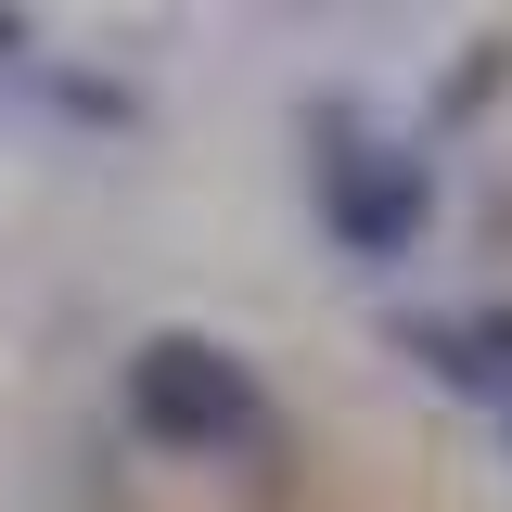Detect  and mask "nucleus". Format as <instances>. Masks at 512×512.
<instances>
[{
	"label": "nucleus",
	"mask_w": 512,
	"mask_h": 512,
	"mask_svg": "<svg viewBox=\"0 0 512 512\" xmlns=\"http://www.w3.org/2000/svg\"><path fill=\"white\" fill-rule=\"evenodd\" d=\"M128 423L167 461H244V448H269V384L218 333H141L128 346Z\"/></svg>",
	"instance_id": "obj_1"
},
{
	"label": "nucleus",
	"mask_w": 512,
	"mask_h": 512,
	"mask_svg": "<svg viewBox=\"0 0 512 512\" xmlns=\"http://www.w3.org/2000/svg\"><path fill=\"white\" fill-rule=\"evenodd\" d=\"M308 141H320V167H308V180H320V231L359 256V269H384V256H410V244H423V218H436L423 154H384V141L346 116V103H320Z\"/></svg>",
	"instance_id": "obj_2"
},
{
	"label": "nucleus",
	"mask_w": 512,
	"mask_h": 512,
	"mask_svg": "<svg viewBox=\"0 0 512 512\" xmlns=\"http://www.w3.org/2000/svg\"><path fill=\"white\" fill-rule=\"evenodd\" d=\"M461 333H474V372H487V397L512 410V308H474Z\"/></svg>",
	"instance_id": "obj_3"
},
{
	"label": "nucleus",
	"mask_w": 512,
	"mask_h": 512,
	"mask_svg": "<svg viewBox=\"0 0 512 512\" xmlns=\"http://www.w3.org/2000/svg\"><path fill=\"white\" fill-rule=\"evenodd\" d=\"M500 77H512V64H500V39H487V52H474V64H461V77L436 90V128H461L474 103H487V90H500Z\"/></svg>",
	"instance_id": "obj_4"
},
{
	"label": "nucleus",
	"mask_w": 512,
	"mask_h": 512,
	"mask_svg": "<svg viewBox=\"0 0 512 512\" xmlns=\"http://www.w3.org/2000/svg\"><path fill=\"white\" fill-rule=\"evenodd\" d=\"M13 52H26V13H0V64H13Z\"/></svg>",
	"instance_id": "obj_5"
}]
</instances>
